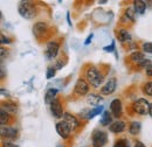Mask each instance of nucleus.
<instances>
[{
    "label": "nucleus",
    "mask_w": 152,
    "mask_h": 147,
    "mask_svg": "<svg viewBox=\"0 0 152 147\" xmlns=\"http://www.w3.org/2000/svg\"><path fill=\"white\" fill-rule=\"evenodd\" d=\"M18 12L25 19H33L37 15L35 6L31 1H20L18 6Z\"/></svg>",
    "instance_id": "nucleus-1"
},
{
    "label": "nucleus",
    "mask_w": 152,
    "mask_h": 147,
    "mask_svg": "<svg viewBox=\"0 0 152 147\" xmlns=\"http://www.w3.org/2000/svg\"><path fill=\"white\" fill-rule=\"evenodd\" d=\"M86 78L94 88H99L103 82V76L99 74V71L95 67H91L86 71Z\"/></svg>",
    "instance_id": "nucleus-2"
},
{
    "label": "nucleus",
    "mask_w": 152,
    "mask_h": 147,
    "mask_svg": "<svg viewBox=\"0 0 152 147\" xmlns=\"http://www.w3.org/2000/svg\"><path fill=\"white\" fill-rule=\"evenodd\" d=\"M108 141V134L104 131L96 130L91 135V143L94 147H103Z\"/></svg>",
    "instance_id": "nucleus-3"
},
{
    "label": "nucleus",
    "mask_w": 152,
    "mask_h": 147,
    "mask_svg": "<svg viewBox=\"0 0 152 147\" xmlns=\"http://www.w3.org/2000/svg\"><path fill=\"white\" fill-rule=\"evenodd\" d=\"M133 110L139 114H146L149 113V110H150V103L144 98L137 99L133 103Z\"/></svg>",
    "instance_id": "nucleus-4"
},
{
    "label": "nucleus",
    "mask_w": 152,
    "mask_h": 147,
    "mask_svg": "<svg viewBox=\"0 0 152 147\" xmlns=\"http://www.w3.org/2000/svg\"><path fill=\"white\" fill-rule=\"evenodd\" d=\"M58 50H60V46L58 43L55 41H50L47 43V47H46V57L48 60H53L55 58L58 54Z\"/></svg>",
    "instance_id": "nucleus-5"
},
{
    "label": "nucleus",
    "mask_w": 152,
    "mask_h": 147,
    "mask_svg": "<svg viewBox=\"0 0 152 147\" xmlns=\"http://www.w3.org/2000/svg\"><path fill=\"white\" fill-rule=\"evenodd\" d=\"M74 91L78 96H84L89 91V84L83 78H80V79H77L75 87H74Z\"/></svg>",
    "instance_id": "nucleus-6"
},
{
    "label": "nucleus",
    "mask_w": 152,
    "mask_h": 147,
    "mask_svg": "<svg viewBox=\"0 0 152 147\" xmlns=\"http://www.w3.org/2000/svg\"><path fill=\"white\" fill-rule=\"evenodd\" d=\"M56 132L58 133V135H60L61 138L67 139V138L69 137L70 132H72V129L69 127V125H68L64 120H62V122H58L56 124Z\"/></svg>",
    "instance_id": "nucleus-7"
},
{
    "label": "nucleus",
    "mask_w": 152,
    "mask_h": 147,
    "mask_svg": "<svg viewBox=\"0 0 152 147\" xmlns=\"http://www.w3.org/2000/svg\"><path fill=\"white\" fill-rule=\"evenodd\" d=\"M116 87H117V81L115 77L109 78V81L104 84V87L101 89V92L103 95H111L113 92L116 90Z\"/></svg>",
    "instance_id": "nucleus-8"
},
{
    "label": "nucleus",
    "mask_w": 152,
    "mask_h": 147,
    "mask_svg": "<svg viewBox=\"0 0 152 147\" xmlns=\"http://www.w3.org/2000/svg\"><path fill=\"white\" fill-rule=\"evenodd\" d=\"M50 111L53 113V116L55 118H62L64 116V112H63V109H62V105L60 103L58 99H55L52 104H50Z\"/></svg>",
    "instance_id": "nucleus-9"
},
{
    "label": "nucleus",
    "mask_w": 152,
    "mask_h": 147,
    "mask_svg": "<svg viewBox=\"0 0 152 147\" xmlns=\"http://www.w3.org/2000/svg\"><path fill=\"white\" fill-rule=\"evenodd\" d=\"M122 110H123V106H122V102L119 99H114L110 103V112L113 113L114 117L118 118L122 114Z\"/></svg>",
    "instance_id": "nucleus-10"
},
{
    "label": "nucleus",
    "mask_w": 152,
    "mask_h": 147,
    "mask_svg": "<svg viewBox=\"0 0 152 147\" xmlns=\"http://www.w3.org/2000/svg\"><path fill=\"white\" fill-rule=\"evenodd\" d=\"M104 106L103 105H99V106H96L94 109H89V110H86L83 111V113H86L84 114V118H87V119H93L95 116H98V114H101L102 112H104Z\"/></svg>",
    "instance_id": "nucleus-11"
},
{
    "label": "nucleus",
    "mask_w": 152,
    "mask_h": 147,
    "mask_svg": "<svg viewBox=\"0 0 152 147\" xmlns=\"http://www.w3.org/2000/svg\"><path fill=\"white\" fill-rule=\"evenodd\" d=\"M63 120L69 125V127L72 129V131L78 127V120L75 118V116H73V114H70V113H68V112L64 113V116H63Z\"/></svg>",
    "instance_id": "nucleus-12"
},
{
    "label": "nucleus",
    "mask_w": 152,
    "mask_h": 147,
    "mask_svg": "<svg viewBox=\"0 0 152 147\" xmlns=\"http://www.w3.org/2000/svg\"><path fill=\"white\" fill-rule=\"evenodd\" d=\"M17 130L8 126H1V135L7 139H15L17 138Z\"/></svg>",
    "instance_id": "nucleus-13"
},
{
    "label": "nucleus",
    "mask_w": 152,
    "mask_h": 147,
    "mask_svg": "<svg viewBox=\"0 0 152 147\" xmlns=\"http://www.w3.org/2000/svg\"><path fill=\"white\" fill-rule=\"evenodd\" d=\"M47 32V25L45 22H37L33 27V34L37 37H40Z\"/></svg>",
    "instance_id": "nucleus-14"
},
{
    "label": "nucleus",
    "mask_w": 152,
    "mask_h": 147,
    "mask_svg": "<svg viewBox=\"0 0 152 147\" xmlns=\"http://www.w3.org/2000/svg\"><path fill=\"white\" fill-rule=\"evenodd\" d=\"M125 123L124 122H122V120H116L110 126H109V130H110V132H113V133H122L124 130H125Z\"/></svg>",
    "instance_id": "nucleus-15"
},
{
    "label": "nucleus",
    "mask_w": 152,
    "mask_h": 147,
    "mask_svg": "<svg viewBox=\"0 0 152 147\" xmlns=\"http://www.w3.org/2000/svg\"><path fill=\"white\" fill-rule=\"evenodd\" d=\"M113 113L109 112V111H104L102 113V117H101V120H99V124L102 126H108V125H111L114 122H113Z\"/></svg>",
    "instance_id": "nucleus-16"
},
{
    "label": "nucleus",
    "mask_w": 152,
    "mask_h": 147,
    "mask_svg": "<svg viewBox=\"0 0 152 147\" xmlns=\"http://www.w3.org/2000/svg\"><path fill=\"white\" fill-rule=\"evenodd\" d=\"M133 9L138 14H143L146 9V2L143 0H134L133 1Z\"/></svg>",
    "instance_id": "nucleus-17"
},
{
    "label": "nucleus",
    "mask_w": 152,
    "mask_h": 147,
    "mask_svg": "<svg viewBox=\"0 0 152 147\" xmlns=\"http://www.w3.org/2000/svg\"><path fill=\"white\" fill-rule=\"evenodd\" d=\"M103 100V98L102 97H99V95H96V93H88V96H87V102H88V104H90V105H93V106H98V104H99V102H102Z\"/></svg>",
    "instance_id": "nucleus-18"
},
{
    "label": "nucleus",
    "mask_w": 152,
    "mask_h": 147,
    "mask_svg": "<svg viewBox=\"0 0 152 147\" xmlns=\"http://www.w3.org/2000/svg\"><path fill=\"white\" fill-rule=\"evenodd\" d=\"M117 37L121 42H129L131 41V35L126 29H119L117 32Z\"/></svg>",
    "instance_id": "nucleus-19"
},
{
    "label": "nucleus",
    "mask_w": 152,
    "mask_h": 147,
    "mask_svg": "<svg viewBox=\"0 0 152 147\" xmlns=\"http://www.w3.org/2000/svg\"><path fill=\"white\" fill-rule=\"evenodd\" d=\"M57 95V90L56 89H49L48 91L46 92V96H45V100L47 104H52L56 98L55 96Z\"/></svg>",
    "instance_id": "nucleus-20"
},
{
    "label": "nucleus",
    "mask_w": 152,
    "mask_h": 147,
    "mask_svg": "<svg viewBox=\"0 0 152 147\" xmlns=\"http://www.w3.org/2000/svg\"><path fill=\"white\" fill-rule=\"evenodd\" d=\"M140 129H142V125H140L139 122H132L130 127H129V132H130V134L136 135V134H138L140 132Z\"/></svg>",
    "instance_id": "nucleus-21"
},
{
    "label": "nucleus",
    "mask_w": 152,
    "mask_h": 147,
    "mask_svg": "<svg viewBox=\"0 0 152 147\" xmlns=\"http://www.w3.org/2000/svg\"><path fill=\"white\" fill-rule=\"evenodd\" d=\"M130 58H131V61H132V62H136V63H138V64H140V62H142L143 60H145L144 55H143L142 53H138V52L132 53L131 56H130Z\"/></svg>",
    "instance_id": "nucleus-22"
},
{
    "label": "nucleus",
    "mask_w": 152,
    "mask_h": 147,
    "mask_svg": "<svg viewBox=\"0 0 152 147\" xmlns=\"http://www.w3.org/2000/svg\"><path fill=\"white\" fill-rule=\"evenodd\" d=\"M8 119H10L8 112L5 111L4 109H1V111H0V123H1V126H5L8 123Z\"/></svg>",
    "instance_id": "nucleus-23"
},
{
    "label": "nucleus",
    "mask_w": 152,
    "mask_h": 147,
    "mask_svg": "<svg viewBox=\"0 0 152 147\" xmlns=\"http://www.w3.org/2000/svg\"><path fill=\"white\" fill-rule=\"evenodd\" d=\"M2 109L5 111H7L8 113H15V111H17V105L13 104V103H5Z\"/></svg>",
    "instance_id": "nucleus-24"
},
{
    "label": "nucleus",
    "mask_w": 152,
    "mask_h": 147,
    "mask_svg": "<svg viewBox=\"0 0 152 147\" xmlns=\"http://www.w3.org/2000/svg\"><path fill=\"white\" fill-rule=\"evenodd\" d=\"M114 147H130V145H129V141L126 139H119L116 141Z\"/></svg>",
    "instance_id": "nucleus-25"
},
{
    "label": "nucleus",
    "mask_w": 152,
    "mask_h": 147,
    "mask_svg": "<svg viewBox=\"0 0 152 147\" xmlns=\"http://www.w3.org/2000/svg\"><path fill=\"white\" fill-rule=\"evenodd\" d=\"M55 74H56V69H55L54 67H49V68L47 69V74H46V76H47V78H48V79H50V78H53V77L55 76Z\"/></svg>",
    "instance_id": "nucleus-26"
},
{
    "label": "nucleus",
    "mask_w": 152,
    "mask_h": 147,
    "mask_svg": "<svg viewBox=\"0 0 152 147\" xmlns=\"http://www.w3.org/2000/svg\"><path fill=\"white\" fill-rule=\"evenodd\" d=\"M144 92H145L148 96H152V81L151 82H148V83L144 85Z\"/></svg>",
    "instance_id": "nucleus-27"
},
{
    "label": "nucleus",
    "mask_w": 152,
    "mask_h": 147,
    "mask_svg": "<svg viewBox=\"0 0 152 147\" xmlns=\"http://www.w3.org/2000/svg\"><path fill=\"white\" fill-rule=\"evenodd\" d=\"M134 14H136V12H134V9H133V8H128V9H126V12H125L126 18H129L131 21L134 20Z\"/></svg>",
    "instance_id": "nucleus-28"
},
{
    "label": "nucleus",
    "mask_w": 152,
    "mask_h": 147,
    "mask_svg": "<svg viewBox=\"0 0 152 147\" xmlns=\"http://www.w3.org/2000/svg\"><path fill=\"white\" fill-rule=\"evenodd\" d=\"M143 50L145 53H150L152 54V42H146L143 44Z\"/></svg>",
    "instance_id": "nucleus-29"
},
{
    "label": "nucleus",
    "mask_w": 152,
    "mask_h": 147,
    "mask_svg": "<svg viewBox=\"0 0 152 147\" xmlns=\"http://www.w3.org/2000/svg\"><path fill=\"white\" fill-rule=\"evenodd\" d=\"M151 64H152V63H151V60H149V58H145V60H143V61L140 62V64H139V65H140L142 68L146 69V68H148V67H150Z\"/></svg>",
    "instance_id": "nucleus-30"
},
{
    "label": "nucleus",
    "mask_w": 152,
    "mask_h": 147,
    "mask_svg": "<svg viewBox=\"0 0 152 147\" xmlns=\"http://www.w3.org/2000/svg\"><path fill=\"white\" fill-rule=\"evenodd\" d=\"M103 50H105V52H108V53H113L115 50V42H113V43H111L110 46H108V47H104Z\"/></svg>",
    "instance_id": "nucleus-31"
},
{
    "label": "nucleus",
    "mask_w": 152,
    "mask_h": 147,
    "mask_svg": "<svg viewBox=\"0 0 152 147\" xmlns=\"http://www.w3.org/2000/svg\"><path fill=\"white\" fill-rule=\"evenodd\" d=\"M2 147H19L17 144L12 143V141H4L2 143Z\"/></svg>",
    "instance_id": "nucleus-32"
},
{
    "label": "nucleus",
    "mask_w": 152,
    "mask_h": 147,
    "mask_svg": "<svg viewBox=\"0 0 152 147\" xmlns=\"http://www.w3.org/2000/svg\"><path fill=\"white\" fill-rule=\"evenodd\" d=\"M10 39L8 37H5V35H1V43L5 44V43H10Z\"/></svg>",
    "instance_id": "nucleus-33"
},
{
    "label": "nucleus",
    "mask_w": 152,
    "mask_h": 147,
    "mask_svg": "<svg viewBox=\"0 0 152 147\" xmlns=\"http://www.w3.org/2000/svg\"><path fill=\"white\" fill-rule=\"evenodd\" d=\"M145 71H146V75H148V76L152 77V64L150 65V67H148V68L145 69Z\"/></svg>",
    "instance_id": "nucleus-34"
},
{
    "label": "nucleus",
    "mask_w": 152,
    "mask_h": 147,
    "mask_svg": "<svg viewBox=\"0 0 152 147\" xmlns=\"http://www.w3.org/2000/svg\"><path fill=\"white\" fill-rule=\"evenodd\" d=\"M93 36H94V34H90L89 36L87 37V40L84 41V44H89V43L91 42V40H93Z\"/></svg>",
    "instance_id": "nucleus-35"
},
{
    "label": "nucleus",
    "mask_w": 152,
    "mask_h": 147,
    "mask_svg": "<svg viewBox=\"0 0 152 147\" xmlns=\"http://www.w3.org/2000/svg\"><path fill=\"white\" fill-rule=\"evenodd\" d=\"M134 147H145V145H144L143 143H140V141H137V143L134 144Z\"/></svg>",
    "instance_id": "nucleus-36"
},
{
    "label": "nucleus",
    "mask_w": 152,
    "mask_h": 147,
    "mask_svg": "<svg viewBox=\"0 0 152 147\" xmlns=\"http://www.w3.org/2000/svg\"><path fill=\"white\" fill-rule=\"evenodd\" d=\"M67 20H68V25L72 26V22H70V17H69V13H67Z\"/></svg>",
    "instance_id": "nucleus-37"
},
{
    "label": "nucleus",
    "mask_w": 152,
    "mask_h": 147,
    "mask_svg": "<svg viewBox=\"0 0 152 147\" xmlns=\"http://www.w3.org/2000/svg\"><path fill=\"white\" fill-rule=\"evenodd\" d=\"M149 114L152 117V103L150 104V110H149Z\"/></svg>",
    "instance_id": "nucleus-38"
},
{
    "label": "nucleus",
    "mask_w": 152,
    "mask_h": 147,
    "mask_svg": "<svg viewBox=\"0 0 152 147\" xmlns=\"http://www.w3.org/2000/svg\"><path fill=\"white\" fill-rule=\"evenodd\" d=\"M107 1L105 0H102V1H98V4H101V5H103V4H105Z\"/></svg>",
    "instance_id": "nucleus-39"
}]
</instances>
